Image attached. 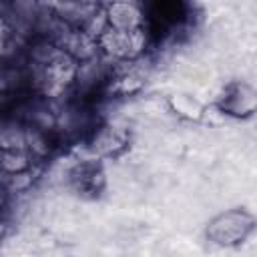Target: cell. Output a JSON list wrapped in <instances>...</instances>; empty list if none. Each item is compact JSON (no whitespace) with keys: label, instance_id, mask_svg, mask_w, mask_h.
I'll return each mask as SVG.
<instances>
[{"label":"cell","instance_id":"cell-1","mask_svg":"<svg viewBox=\"0 0 257 257\" xmlns=\"http://www.w3.org/2000/svg\"><path fill=\"white\" fill-rule=\"evenodd\" d=\"M108 22L112 24V28L135 32V28L141 22V14L131 2H114L108 8Z\"/></svg>","mask_w":257,"mask_h":257},{"label":"cell","instance_id":"cell-2","mask_svg":"<svg viewBox=\"0 0 257 257\" xmlns=\"http://www.w3.org/2000/svg\"><path fill=\"white\" fill-rule=\"evenodd\" d=\"M102 46L106 48V52L114 54V56H126L131 54V48L135 46L133 40V32H124L118 28H104V32L100 34Z\"/></svg>","mask_w":257,"mask_h":257},{"label":"cell","instance_id":"cell-3","mask_svg":"<svg viewBox=\"0 0 257 257\" xmlns=\"http://www.w3.org/2000/svg\"><path fill=\"white\" fill-rule=\"evenodd\" d=\"M26 145V133L16 122H2L0 126V147L2 149H22Z\"/></svg>","mask_w":257,"mask_h":257},{"label":"cell","instance_id":"cell-4","mask_svg":"<svg viewBox=\"0 0 257 257\" xmlns=\"http://www.w3.org/2000/svg\"><path fill=\"white\" fill-rule=\"evenodd\" d=\"M80 2H88V4H94V0H80Z\"/></svg>","mask_w":257,"mask_h":257}]
</instances>
